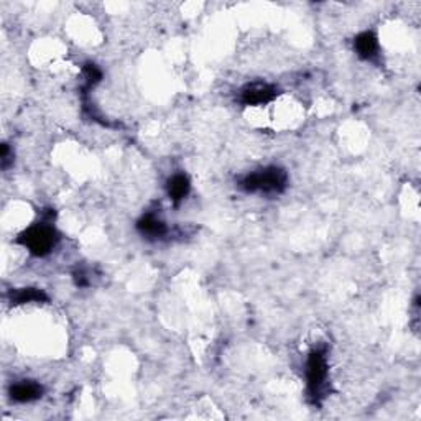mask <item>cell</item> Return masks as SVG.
I'll return each instance as SVG.
<instances>
[{
    "mask_svg": "<svg viewBox=\"0 0 421 421\" xmlns=\"http://www.w3.org/2000/svg\"><path fill=\"white\" fill-rule=\"evenodd\" d=\"M246 193H262V195H280L288 186V175L283 168L268 166L244 176L239 183Z\"/></svg>",
    "mask_w": 421,
    "mask_h": 421,
    "instance_id": "6da1fadb",
    "label": "cell"
},
{
    "mask_svg": "<svg viewBox=\"0 0 421 421\" xmlns=\"http://www.w3.org/2000/svg\"><path fill=\"white\" fill-rule=\"evenodd\" d=\"M8 393H10V398L17 403H30L35 402L38 398H41V395H43V387L38 384V382L22 380L12 385Z\"/></svg>",
    "mask_w": 421,
    "mask_h": 421,
    "instance_id": "5b68a950",
    "label": "cell"
},
{
    "mask_svg": "<svg viewBox=\"0 0 421 421\" xmlns=\"http://www.w3.org/2000/svg\"><path fill=\"white\" fill-rule=\"evenodd\" d=\"M137 229L147 239H163L168 234V227L157 214L147 213L137 222Z\"/></svg>",
    "mask_w": 421,
    "mask_h": 421,
    "instance_id": "8992f818",
    "label": "cell"
},
{
    "mask_svg": "<svg viewBox=\"0 0 421 421\" xmlns=\"http://www.w3.org/2000/svg\"><path fill=\"white\" fill-rule=\"evenodd\" d=\"M354 50H356L357 56L362 60L372 61L376 60L378 54V40L372 32H364L356 36L354 40Z\"/></svg>",
    "mask_w": 421,
    "mask_h": 421,
    "instance_id": "52a82bcc",
    "label": "cell"
},
{
    "mask_svg": "<svg viewBox=\"0 0 421 421\" xmlns=\"http://www.w3.org/2000/svg\"><path fill=\"white\" fill-rule=\"evenodd\" d=\"M74 283L78 286H89V280H87V275L83 270L74 272Z\"/></svg>",
    "mask_w": 421,
    "mask_h": 421,
    "instance_id": "7c38bea8",
    "label": "cell"
},
{
    "mask_svg": "<svg viewBox=\"0 0 421 421\" xmlns=\"http://www.w3.org/2000/svg\"><path fill=\"white\" fill-rule=\"evenodd\" d=\"M0 162H2V168H3V170H7L8 165H10V163H12L10 149H8L7 143H3V145H2V153H0Z\"/></svg>",
    "mask_w": 421,
    "mask_h": 421,
    "instance_id": "8fae6325",
    "label": "cell"
},
{
    "mask_svg": "<svg viewBox=\"0 0 421 421\" xmlns=\"http://www.w3.org/2000/svg\"><path fill=\"white\" fill-rule=\"evenodd\" d=\"M330 376L326 347H316L310 352L306 362V382H308V397L313 405H319L326 397V382Z\"/></svg>",
    "mask_w": 421,
    "mask_h": 421,
    "instance_id": "7a4b0ae2",
    "label": "cell"
},
{
    "mask_svg": "<svg viewBox=\"0 0 421 421\" xmlns=\"http://www.w3.org/2000/svg\"><path fill=\"white\" fill-rule=\"evenodd\" d=\"M279 96V89L267 83H252L241 92V102L244 105H263L272 102Z\"/></svg>",
    "mask_w": 421,
    "mask_h": 421,
    "instance_id": "277c9868",
    "label": "cell"
},
{
    "mask_svg": "<svg viewBox=\"0 0 421 421\" xmlns=\"http://www.w3.org/2000/svg\"><path fill=\"white\" fill-rule=\"evenodd\" d=\"M17 242L22 244L30 254L35 257H45L56 247L60 242V234L52 226V222L41 221L38 224H33L25 229L22 234L19 235Z\"/></svg>",
    "mask_w": 421,
    "mask_h": 421,
    "instance_id": "3957f363",
    "label": "cell"
},
{
    "mask_svg": "<svg viewBox=\"0 0 421 421\" xmlns=\"http://www.w3.org/2000/svg\"><path fill=\"white\" fill-rule=\"evenodd\" d=\"M83 73H84V81H86V84H84L83 87V94L87 96L92 87L100 83V79H102V71H100L94 63H86L83 68Z\"/></svg>",
    "mask_w": 421,
    "mask_h": 421,
    "instance_id": "30bf717a",
    "label": "cell"
},
{
    "mask_svg": "<svg viewBox=\"0 0 421 421\" xmlns=\"http://www.w3.org/2000/svg\"><path fill=\"white\" fill-rule=\"evenodd\" d=\"M48 301V294L43 290L38 288H20L14 290L10 293L12 306L27 305V303H46Z\"/></svg>",
    "mask_w": 421,
    "mask_h": 421,
    "instance_id": "9c48e42d",
    "label": "cell"
},
{
    "mask_svg": "<svg viewBox=\"0 0 421 421\" xmlns=\"http://www.w3.org/2000/svg\"><path fill=\"white\" fill-rule=\"evenodd\" d=\"M189 189H191V183H189V178L186 175L178 173L168 180V184H166L168 196H170L171 203L176 206H178L181 201H183L184 197L189 195Z\"/></svg>",
    "mask_w": 421,
    "mask_h": 421,
    "instance_id": "ba28073f",
    "label": "cell"
}]
</instances>
